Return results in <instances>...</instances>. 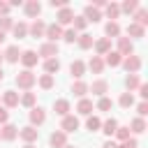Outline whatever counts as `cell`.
<instances>
[{
  "mask_svg": "<svg viewBox=\"0 0 148 148\" xmlns=\"http://www.w3.org/2000/svg\"><path fill=\"white\" fill-rule=\"evenodd\" d=\"M37 56H42L44 60H49V58H56V56H58V44H53V42H44V44L39 46Z\"/></svg>",
  "mask_w": 148,
  "mask_h": 148,
  "instance_id": "8",
  "label": "cell"
},
{
  "mask_svg": "<svg viewBox=\"0 0 148 148\" xmlns=\"http://www.w3.org/2000/svg\"><path fill=\"white\" fill-rule=\"evenodd\" d=\"M58 69H60V60L58 58H49V60H44V72L46 74H58Z\"/></svg>",
  "mask_w": 148,
  "mask_h": 148,
  "instance_id": "26",
  "label": "cell"
},
{
  "mask_svg": "<svg viewBox=\"0 0 148 148\" xmlns=\"http://www.w3.org/2000/svg\"><path fill=\"white\" fill-rule=\"evenodd\" d=\"M53 111L65 118V116L69 113V102H67V99H56V102H53Z\"/></svg>",
  "mask_w": 148,
  "mask_h": 148,
  "instance_id": "27",
  "label": "cell"
},
{
  "mask_svg": "<svg viewBox=\"0 0 148 148\" xmlns=\"http://www.w3.org/2000/svg\"><path fill=\"white\" fill-rule=\"evenodd\" d=\"M44 37H46V42H53V44H58V39H62V28H60L58 23H46Z\"/></svg>",
  "mask_w": 148,
  "mask_h": 148,
  "instance_id": "3",
  "label": "cell"
},
{
  "mask_svg": "<svg viewBox=\"0 0 148 148\" xmlns=\"http://www.w3.org/2000/svg\"><path fill=\"white\" fill-rule=\"evenodd\" d=\"M2 106H5V109L18 106V92H16V90H5V92H2Z\"/></svg>",
  "mask_w": 148,
  "mask_h": 148,
  "instance_id": "15",
  "label": "cell"
},
{
  "mask_svg": "<svg viewBox=\"0 0 148 148\" xmlns=\"http://www.w3.org/2000/svg\"><path fill=\"white\" fill-rule=\"evenodd\" d=\"M139 86H141V79H139L136 74H127V79H125V88H127V92L136 90Z\"/></svg>",
  "mask_w": 148,
  "mask_h": 148,
  "instance_id": "32",
  "label": "cell"
},
{
  "mask_svg": "<svg viewBox=\"0 0 148 148\" xmlns=\"http://www.w3.org/2000/svg\"><path fill=\"white\" fill-rule=\"evenodd\" d=\"M23 148H37V146H35V143H25Z\"/></svg>",
  "mask_w": 148,
  "mask_h": 148,
  "instance_id": "54",
  "label": "cell"
},
{
  "mask_svg": "<svg viewBox=\"0 0 148 148\" xmlns=\"http://www.w3.org/2000/svg\"><path fill=\"white\" fill-rule=\"evenodd\" d=\"M123 67H125V72L127 74H136L139 69H141V58L136 56V53H130V56H125L123 58V62H120Z\"/></svg>",
  "mask_w": 148,
  "mask_h": 148,
  "instance_id": "2",
  "label": "cell"
},
{
  "mask_svg": "<svg viewBox=\"0 0 148 148\" xmlns=\"http://www.w3.org/2000/svg\"><path fill=\"white\" fill-rule=\"evenodd\" d=\"M18 58H21V49H18V44L7 46V51L2 53V60H7V62H18Z\"/></svg>",
  "mask_w": 148,
  "mask_h": 148,
  "instance_id": "18",
  "label": "cell"
},
{
  "mask_svg": "<svg viewBox=\"0 0 148 148\" xmlns=\"http://www.w3.org/2000/svg\"><path fill=\"white\" fill-rule=\"evenodd\" d=\"M111 106H113V102L104 95V97H99V102H97V111H111Z\"/></svg>",
  "mask_w": 148,
  "mask_h": 148,
  "instance_id": "43",
  "label": "cell"
},
{
  "mask_svg": "<svg viewBox=\"0 0 148 148\" xmlns=\"http://www.w3.org/2000/svg\"><path fill=\"white\" fill-rule=\"evenodd\" d=\"M35 99H37V97H35V92H30V90H25V92H23V95L18 97V104H23V106H28V109H32V106H35Z\"/></svg>",
  "mask_w": 148,
  "mask_h": 148,
  "instance_id": "34",
  "label": "cell"
},
{
  "mask_svg": "<svg viewBox=\"0 0 148 148\" xmlns=\"http://www.w3.org/2000/svg\"><path fill=\"white\" fill-rule=\"evenodd\" d=\"M118 104H120L123 109L134 106V95H132V92H123V95H120V99H118Z\"/></svg>",
  "mask_w": 148,
  "mask_h": 148,
  "instance_id": "39",
  "label": "cell"
},
{
  "mask_svg": "<svg viewBox=\"0 0 148 148\" xmlns=\"http://www.w3.org/2000/svg\"><path fill=\"white\" fill-rule=\"evenodd\" d=\"M18 136H21L25 143H35V141H37V136H39V130H37V127H32V125H25V127H21V130H18Z\"/></svg>",
  "mask_w": 148,
  "mask_h": 148,
  "instance_id": "5",
  "label": "cell"
},
{
  "mask_svg": "<svg viewBox=\"0 0 148 148\" xmlns=\"http://www.w3.org/2000/svg\"><path fill=\"white\" fill-rule=\"evenodd\" d=\"M123 58L125 56H130V53H134V42L130 39V37H118V49H116Z\"/></svg>",
  "mask_w": 148,
  "mask_h": 148,
  "instance_id": "10",
  "label": "cell"
},
{
  "mask_svg": "<svg viewBox=\"0 0 148 148\" xmlns=\"http://www.w3.org/2000/svg\"><path fill=\"white\" fill-rule=\"evenodd\" d=\"M136 90H139V97H141V102H146V99H148V86H146V83H141Z\"/></svg>",
  "mask_w": 148,
  "mask_h": 148,
  "instance_id": "47",
  "label": "cell"
},
{
  "mask_svg": "<svg viewBox=\"0 0 148 148\" xmlns=\"http://www.w3.org/2000/svg\"><path fill=\"white\" fill-rule=\"evenodd\" d=\"M16 136H18V127L16 125H12V123L0 125V139L2 141H14Z\"/></svg>",
  "mask_w": 148,
  "mask_h": 148,
  "instance_id": "6",
  "label": "cell"
},
{
  "mask_svg": "<svg viewBox=\"0 0 148 148\" xmlns=\"http://www.w3.org/2000/svg\"><path fill=\"white\" fill-rule=\"evenodd\" d=\"M92 49H95V53L102 58V56H106V53L111 51V39H106V37H99V39H95Z\"/></svg>",
  "mask_w": 148,
  "mask_h": 148,
  "instance_id": "14",
  "label": "cell"
},
{
  "mask_svg": "<svg viewBox=\"0 0 148 148\" xmlns=\"http://www.w3.org/2000/svg\"><path fill=\"white\" fill-rule=\"evenodd\" d=\"M37 83H39V88H44V90H51L56 81H53V76H51V74H42V76L37 79Z\"/></svg>",
  "mask_w": 148,
  "mask_h": 148,
  "instance_id": "37",
  "label": "cell"
},
{
  "mask_svg": "<svg viewBox=\"0 0 148 148\" xmlns=\"http://www.w3.org/2000/svg\"><path fill=\"white\" fill-rule=\"evenodd\" d=\"M9 2H0V16H9Z\"/></svg>",
  "mask_w": 148,
  "mask_h": 148,
  "instance_id": "50",
  "label": "cell"
},
{
  "mask_svg": "<svg viewBox=\"0 0 148 148\" xmlns=\"http://www.w3.org/2000/svg\"><path fill=\"white\" fill-rule=\"evenodd\" d=\"M49 5H51L53 9H62V7H69V5H67V0H51Z\"/></svg>",
  "mask_w": 148,
  "mask_h": 148,
  "instance_id": "48",
  "label": "cell"
},
{
  "mask_svg": "<svg viewBox=\"0 0 148 148\" xmlns=\"http://www.w3.org/2000/svg\"><path fill=\"white\" fill-rule=\"evenodd\" d=\"M14 81H16V86H18L21 90H30V88L37 83V74H32L30 69H23V72H18V74H16V79H14Z\"/></svg>",
  "mask_w": 148,
  "mask_h": 148,
  "instance_id": "1",
  "label": "cell"
},
{
  "mask_svg": "<svg viewBox=\"0 0 148 148\" xmlns=\"http://www.w3.org/2000/svg\"><path fill=\"white\" fill-rule=\"evenodd\" d=\"M104 32H106V39H111V37H118V35H120V25H118L116 21H109V23L104 25Z\"/></svg>",
  "mask_w": 148,
  "mask_h": 148,
  "instance_id": "31",
  "label": "cell"
},
{
  "mask_svg": "<svg viewBox=\"0 0 148 148\" xmlns=\"http://www.w3.org/2000/svg\"><path fill=\"white\" fill-rule=\"evenodd\" d=\"M69 72H72V76H74L76 81H81V76L86 74V62H83V60H72Z\"/></svg>",
  "mask_w": 148,
  "mask_h": 148,
  "instance_id": "19",
  "label": "cell"
},
{
  "mask_svg": "<svg viewBox=\"0 0 148 148\" xmlns=\"http://www.w3.org/2000/svg\"><path fill=\"white\" fill-rule=\"evenodd\" d=\"M83 18H86L88 23H97V21L102 18V12H99V9H95L92 5H86V12H83Z\"/></svg>",
  "mask_w": 148,
  "mask_h": 148,
  "instance_id": "20",
  "label": "cell"
},
{
  "mask_svg": "<svg viewBox=\"0 0 148 148\" xmlns=\"http://www.w3.org/2000/svg\"><path fill=\"white\" fill-rule=\"evenodd\" d=\"M139 9V2L136 0H125L123 5H120V14L125 12V14H132V12H136Z\"/></svg>",
  "mask_w": 148,
  "mask_h": 148,
  "instance_id": "38",
  "label": "cell"
},
{
  "mask_svg": "<svg viewBox=\"0 0 148 148\" xmlns=\"http://www.w3.org/2000/svg\"><path fill=\"white\" fill-rule=\"evenodd\" d=\"M74 21V12L69 9V7H62V9H58V14H56V23L62 28V25H69Z\"/></svg>",
  "mask_w": 148,
  "mask_h": 148,
  "instance_id": "7",
  "label": "cell"
},
{
  "mask_svg": "<svg viewBox=\"0 0 148 148\" xmlns=\"http://www.w3.org/2000/svg\"><path fill=\"white\" fill-rule=\"evenodd\" d=\"M120 148H139V143H136V139H127L125 143H120Z\"/></svg>",
  "mask_w": 148,
  "mask_h": 148,
  "instance_id": "51",
  "label": "cell"
},
{
  "mask_svg": "<svg viewBox=\"0 0 148 148\" xmlns=\"http://www.w3.org/2000/svg\"><path fill=\"white\" fill-rule=\"evenodd\" d=\"M76 42H79V49H92V44H95L92 35H88V32H81L76 37Z\"/></svg>",
  "mask_w": 148,
  "mask_h": 148,
  "instance_id": "29",
  "label": "cell"
},
{
  "mask_svg": "<svg viewBox=\"0 0 148 148\" xmlns=\"http://www.w3.org/2000/svg\"><path fill=\"white\" fill-rule=\"evenodd\" d=\"M134 23L141 25V28H146V25H148V12H146V9H136V14H134Z\"/></svg>",
  "mask_w": 148,
  "mask_h": 148,
  "instance_id": "36",
  "label": "cell"
},
{
  "mask_svg": "<svg viewBox=\"0 0 148 148\" xmlns=\"http://www.w3.org/2000/svg\"><path fill=\"white\" fill-rule=\"evenodd\" d=\"M130 132H134V134H143V132H146V120L136 116V118L130 123Z\"/></svg>",
  "mask_w": 148,
  "mask_h": 148,
  "instance_id": "30",
  "label": "cell"
},
{
  "mask_svg": "<svg viewBox=\"0 0 148 148\" xmlns=\"http://www.w3.org/2000/svg\"><path fill=\"white\" fill-rule=\"evenodd\" d=\"M0 62H2V53H0Z\"/></svg>",
  "mask_w": 148,
  "mask_h": 148,
  "instance_id": "57",
  "label": "cell"
},
{
  "mask_svg": "<svg viewBox=\"0 0 148 148\" xmlns=\"http://www.w3.org/2000/svg\"><path fill=\"white\" fill-rule=\"evenodd\" d=\"M76 37H79V32H76L74 28H67V30H62V39H65L67 44H74V42H76Z\"/></svg>",
  "mask_w": 148,
  "mask_h": 148,
  "instance_id": "42",
  "label": "cell"
},
{
  "mask_svg": "<svg viewBox=\"0 0 148 148\" xmlns=\"http://www.w3.org/2000/svg\"><path fill=\"white\" fill-rule=\"evenodd\" d=\"M28 118H30V125H32V127H39V125H44V120H46V111H44L42 106H32L30 113H28Z\"/></svg>",
  "mask_w": 148,
  "mask_h": 148,
  "instance_id": "4",
  "label": "cell"
},
{
  "mask_svg": "<svg viewBox=\"0 0 148 148\" xmlns=\"http://www.w3.org/2000/svg\"><path fill=\"white\" fill-rule=\"evenodd\" d=\"M21 62H23V67L25 69H30V67H35L37 65V60H39V56H37V51H21V58H18Z\"/></svg>",
  "mask_w": 148,
  "mask_h": 148,
  "instance_id": "11",
  "label": "cell"
},
{
  "mask_svg": "<svg viewBox=\"0 0 148 148\" xmlns=\"http://www.w3.org/2000/svg\"><path fill=\"white\" fill-rule=\"evenodd\" d=\"M12 25H14V18L12 16H0V32L12 30Z\"/></svg>",
  "mask_w": 148,
  "mask_h": 148,
  "instance_id": "44",
  "label": "cell"
},
{
  "mask_svg": "<svg viewBox=\"0 0 148 148\" xmlns=\"http://www.w3.org/2000/svg\"><path fill=\"white\" fill-rule=\"evenodd\" d=\"M5 37H7V32H0V44L5 42Z\"/></svg>",
  "mask_w": 148,
  "mask_h": 148,
  "instance_id": "53",
  "label": "cell"
},
{
  "mask_svg": "<svg viewBox=\"0 0 148 148\" xmlns=\"http://www.w3.org/2000/svg\"><path fill=\"white\" fill-rule=\"evenodd\" d=\"M86 127H88L90 132H99V127H102V120H99L97 116H88V120H86Z\"/></svg>",
  "mask_w": 148,
  "mask_h": 148,
  "instance_id": "40",
  "label": "cell"
},
{
  "mask_svg": "<svg viewBox=\"0 0 148 148\" xmlns=\"http://www.w3.org/2000/svg\"><path fill=\"white\" fill-rule=\"evenodd\" d=\"M72 92H74L76 97H86V92H88V83H86V81H74V83H72Z\"/></svg>",
  "mask_w": 148,
  "mask_h": 148,
  "instance_id": "33",
  "label": "cell"
},
{
  "mask_svg": "<svg viewBox=\"0 0 148 148\" xmlns=\"http://www.w3.org/2000/svg\"><path fill=\"white\" fill-rule=\"evenodd\" d=\"M120 62H123V56H120L118 51H109L106 58H104V67H106V65H109V67H118Z\"/></svg>",
  "mask_w": 148,
  "mask_h": 148,
  "instance_id": "24",
  "label": "cell"
},
{
  "mask_svg": "<svg viewBox=\"0 0 148 148\" xmlns=\"http://www.w3.org/2000/svg\"><path fill=\"white\" fill-rule=\"evenodd\" d=\"M102 148H120V143H116V141H111V139H106V141L102 143Z\"/></svg>",
  "mask_w": 148,
  "mask_h": 148,
  "instance_id": "52",
  "label": "cell"
},
{
  "mask_svg": "<svg viewBox=\"0 0 148 148\" xmlns=\"http://www.w3.org/2000/svg\"><path fill=\"white\" fill-rule=\"evenodd\" d=\"M2 79H5V72H2V67H0V81H2Z\"/></svg>",
  "mask_w": 148,
  "mask_h": 148,
  "instance_id": "55",
  "label": "cell"
},
{
  "mask_svg": "<svg viewBox=\"0 0 148 148\" xmlns=\"http://www.w3.org/2000/svg\"><path fill=\"white\" fill-rule=\"evenodd\" d=\"M44 30H46V23H44L42 18H35L32 25H28V35L35 37V39H37V37H44Z\"/></svg>",
  "mask_w": 148,
  "mask_h": 148,
  "instance_id": "13",
  "label": "cell"
},
{
  "mask_svg": "<svg viewBox=\"0 0 148 148\" xmlns=\"http://www.w3.org/2000/svg\"><path fill=\"white\" fill-rule=\"evenodd\" d=\"M106 16L111 18V21H116L118 16H120V5H116V2H106Z\"/></svg>",
  "mask_w": 148,
  "mask_h": 148,
  "instance_id": "35",
  "label": "cell"
},
{
  "mask_svg": "<svg viewBox=\"0 0 148 148\" xmlns=\"http://www.w3.org/2000/svg\"><path fill=\"white\" fill-rule=\"evenodd\" d=\"M88 90H92V95H97V97H104L109 92V83L104 79H97V81H92V86H88Z\"/></svg>",
  "mask_w": 148,
  "mask_h": 148,
  "instance_id": "17",
  "label": "cell"
},
{
  "mask_svg": "<svg viewBox=\"0 0 148 148\" xmlns=\"http://www.w3.org/2000/svg\"><path fill=\"white\" fill-rule=\"evenodd\" d=\"M86 25H88V21L83 18V16H74V21H72V28L79 32V30H86Z\"/></svg>",
  "mask_w": 148,
  "mask_h": 148,
  "instance_id": "45",
  "label": "cell"
},
{
  "mask_svg": "<svg viewBox=\"0 0 148 148\" xmlns=\"http://www.w3.org/2000/svg\"><path fill=\"white\" fill-rule=\"evenodd\" d=\"M92 109H95V106H92V99H88V97H81L79 104H76V111H79L81 116H90Z\"/></svg>",
  "mask_w": 148,
  "mask_h": 148,
  "instance_id": "21",
  "label": "cell"
},
{
  "mask_svg": "<svg viewBox=\"0 0 148 148\" xmlns=\"http://www.w3.org/2000/svg\"><path fill=\"white\" fill-rule=\"evenodd\" d=\"M136 113H139V118H146L148 116V102H139L136 104Z\"/></svg>",
  "mask_w": 148,
  "mask_h": 148,
  "instance_id": "46",
  "label": "cell"
},
{
  "mask_svg": "<svg viewBox=\"0 0 148 148\" xmlns=\"http://www.w3.org/2000/svg\"><path fill=\"white\" fill-rule=\"evenodd\" d=\"M130 134H132V132H130V127H120V125H118V130H116V134H113V136H116L120 143H125L127 139H132Z\"/></svg>",
  "mask_w": 148,
  "mask_h": 148,
  "instance_id": "41",
  "label": "cell"
},
{
  "mask_svg": "<svg viewBox=\"0 0 148 148\" xmlns=\"http://www.w3.org/2000/svg\"><path fill=\"white\" fill-rule=\"evenodd\" d=\"M99 130H102V132L111 139V136L116 134V130H118V120H116V118H106V120L102 123V127H99Z\"/></svg>",
  "mask_w": 148,
  "mask_h": 148,
  "instance_id": "22",
  "label": "cell"
},
{
  "mask_svg": "<svg viewBox=\"0 0 148 148\" xmlns=\"http://www.w3.org/2000/svg\"><path fill=\"white\" fill-rule=\"evenodd\" d=\"M143 32H146V28H141V25H136L134 21L127 25V35H130V39H141L143 37Z\"/></svg>",
  "mask_w": 148,
  "mask_h": 148,
  "instance_id": "25",
  "label": "cell"
},
{
  "mask_svg": "<svg viewBox=\"0 0 148 148\" xmlns=\"http://www.w3.org/2000/svg\"><path fill=\"white\" fill-rule=\"evenodd\" d=\"M49 143H51V148H65L67 146V134L62 130H56V132H51Z\"/></svg>",
  "mask_w": 148,
  "mask_h": 148,
  "instance_id": "9",
  "label": "cell"
},
{
  "mask_svg": "<svg viewBox=\"0 0 148 148\" xmlns=\"http://www.w3.org/2000/svg\"><path fill=\"white\" fill-rule=\"evenodd\" d=\"M65 148H74V146H69V143H67V146H65Z\"/></svg>",
  "mask_w": 148,
  "mask_h": 148,
  "instance_id": "56",
  "label": "cell"
},
{
  "mask_svg": "<svg viewBox=\"0 0 148 148\" xmlns=\"http://www.w3.org/2000/svg\"><path fill=\"white\" fill-rule=\"evenodd\" d=\"M88 67H90V72H92V74H102V72H104V58L92 56V58L88 60Z\"/></svg>",
  "mask_w": 148,
  "mask_h": 148,
  "instance_id": "23",
  "label": "cell"
},
{
  "mask_svg": "<svg viewBox=\"0 0 148 148\" xmlns=\"http://www.w3.org/2000/svg\"><path fill=\"white\" fill-rule=\"evenodd\" d=\"M23 12H25V16H30V18H37V16H39V12H42V5H39V0H28V2L23 5Z\"/></svg>",
  "mask_w": 148,
  "mask_h": 148,
  "instance_id": "16",
  "label": "cell"
},
{
  "mask_svg": "<svg viewBox=\"0 0 148 148\" xmlns=\"http://www.w3.org/2000/svg\"><path fill=\"white\" fill-rule=\"evenodd\" d=\"M60 130H62L65 134H69V132H76V130H79V118H76V116H72V113H67V116L62 118V125H60Z\"/></svg>",
  "mask_w": 148,
  "mask_h": 148,
  "instance_id": "12",
  "label": "cell"
},
{
  "mask_svg": "<svg viewBox=\"0 0 148 148\" xmlns=\"http://www.w3.org/2000/svg\"><path fill=\"white\" fill-rule=\"evenodd\" d=\"M5 123H9V111L5 106H0V125H5Z\"/></svg>",
  "mask_w": 148,
  "mask_h": 148,
  "instance_id": "49",
  "label": "cell"
},
{
  "mask_svg": "<svg viewBox=\"0 0 148 148\" xmlns=\"http://www.w3.org/2000/svg\"><path fill=\"white\" fill-rule=\"evenodd\" d=\"M12 32H14L16 39H23V37H28V25H25L23 21H18V23L12 25Z\"/></svg>",
  "mask_w": 148,
  "mask_h": 148,
  "instance_id": "28",
  "label": "cell"
}]
</instances>
